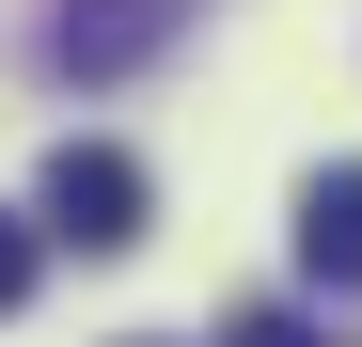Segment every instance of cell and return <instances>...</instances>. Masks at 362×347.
<instances>
[{"label": "cell", "instance_id": "cell-1", "mask_svg": "<svg viewBox=\"0 0 362 347\" xmlns=\"http://www.w3.org/2000/svg\"><path fill=\"white\" fill-rule=\"evenodd\" d=\"M47 237L127 253V237H142V158H127V142H64V158H47Z\"/></svg>", "mask_w": 362, "mask_h": 347}, {"label": "cell", "instance_id": "cell-2", "mask_svg": "<svg viewBox=\"0 0 362 347\" xmlns=\"http://www.w3.org/2000/svg\"><path fill=\"white\" fill-rule=\"evenodd\" d=\"M173 32H189V0H64V16H47L64 79H142Z\"/></svg>", "mask_w": 362, "mask_h": 347}, {"label": "cell", "instance_id": "cell-3", "mask_svg": "<svg viewBox=\"0 0 362 347\" xmlns=\"http://www.w3.org/2000/svg\"><path fill=\"white\" fill-rule=\"evenodd\" d=\"M299 268H315V284H362V158H331L315 190H299Z\"/></svg>", "mask_w": 362, "mask_h": 347}, {"label": "cell", "instance_id": "cell-4", "mask_svg": "<svg viewBox=\"0 0 362 347\" xmlns=\"http://www.w3.org/2000/svg\"><path fill=\"white\" fill-rule=\"evenodd\" d=\"M32 268H47V221H16V205H0V316L32 300Z\"/></svg>", "mask_w": 362, "mask_h": 347}, {"label": "cell", "instance_id": "cell-5", "mask_svg": "<svg viewBox=\"0 0 362 347\" xmlns=\"http://www.w3.org/2000/svg\"><path fill=\"white\" fill-rule=\"evenodd\" d=\"M221 347H331V331H315V316H284V300H252V316H236Z\"/></svg>", "mask_w": 362, "mask_h": 347}]
</instances>
